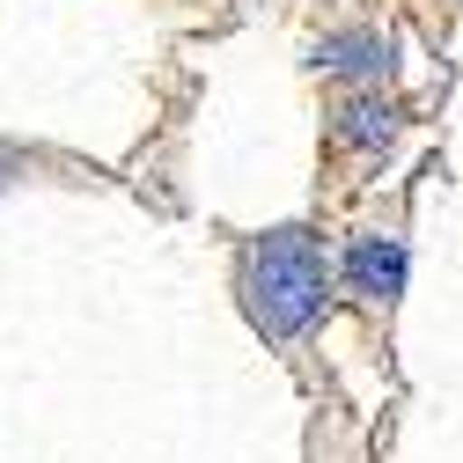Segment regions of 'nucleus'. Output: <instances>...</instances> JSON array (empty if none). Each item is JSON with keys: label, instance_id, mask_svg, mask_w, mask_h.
Returning a JSON list of instances; mask_svg holds the SVG:
<instances>
[{"label": "nucleus", "instance_id": "f257e3e1", "mask_svg": "<svg viewBox=\"0 0 463 463\" xmlns=\"http://www.w3.org/2000/svg\"><path fill=\"white\" fill-rule=\"evenodd\" d=\"M228 243V287H236L243 324L279 354V368L324 404L317 420H345V397L324 375V324L338 317L331 295V221H279V228H221Z\"/></svg>", "mask_w": 463, "mask_h": 463}, {"label": "nucleus", "instance_id": "f03ea898", "mask_svg": "<svg viewBox=\"0 0 463 463\" xmlns=\"http://www.w3.org/2000/svg\"><path fill=\"white\" fill-rule=\"evenodd\" d=\"M420 177H397L390 192H368L354 213L331 221V295L338 317L361 331V354L390 375L397 368V309H404V279H412V206Z\"/></svg>", "mask_w": 463, "mask_h": 463}, {"label": "nucleus", "instance_id": "7ed1b4c3", "mask_svg": "<svg viewBox=\"0 0 463 463\" xmlns=\"http://www.w3.org/2000/svg\"><path fill=\"white\" fill-rule=\"evenodd\" d=\"M427 126V96L397 89H317V213L338 221L368 192H383V169L397 147Z\"/></svg>", "mask_w": 463, "mask_h": 463}, {"label": "nucleus", "instance_id": "20e7f679", "mask_svg": "<svg viewBox=\"0 0 463 463\" xmlns=\"http://www.w3.org/2000/svg\"><path fill=\"white\" fill-rule=\"evenodd\" d=\"M302 74L317 89H397L404 81V37L383 15H345L309 37Z\"/></svg>", "mask_w": 463, "mask_h": 463}, {"label": "nucleus", "instance_id": "39448f33", "mask_svg": "<svg viewBox=\"0 0 463 463\" xmlns=\"http://www.w3.org/2000/svg\"><path fill=\"white\" fill-rule=\"evenodd\" d=\"M155 8H177V0H155Z\"/></svg>", "mask_w": 463, "mask_h": 463}]
</instances>
